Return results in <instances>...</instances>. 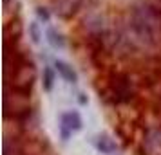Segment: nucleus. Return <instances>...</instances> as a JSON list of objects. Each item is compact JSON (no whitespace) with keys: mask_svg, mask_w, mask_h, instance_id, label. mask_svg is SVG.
I'll list each match as a JSON object with an SVG mask.
<instances>
[{"mask_svg":"<svg viewBox=\"0 0 161 155\" xmlns=\"http://www.w3.org/2000/svg\"><path fill=\"white\" fill-rule=\"evenodd\" d=\"M129 29L138 44L145 47H158L161 44V6L139 0L130 6Z\"/></svg>","mask_w":161,"mask_h":155,"instance_id":"1","label":"nucleus"},{"mask_svg":"<svg viewBox=\"0 0 161 155\" xmlns=\"http://www.w3.org/2000/svg\"><path fill=\"white\" fill-rule=\"evenodd\" d=\"M107 90H109V94H110L112 103H118V105L130 103L132 99H134V96H136V89H134L132 78L125 72L110 74Z\"/></svg>","mask_w":161,"mask_h":155,"instance_id":"2","label":"nucleus"},{"mask_svg":"<svg viewBox=\"0 0 161 155\" xmlns=\"http://www.w3.org/2000/svg\"><path fill=\"white\" fill-rule=\"evenodd\" d=\"M85 0H51V6L54 15H58L60 18H73L81 8H83Z\"/></svg>","mask_w":161,"mask_h":155,"instance_id":"3","label":"nucleus"},{"mask_svg":"<svg viewBox=\"0 0 161 155\" xmlns=\"http://www.w3.org/2000/svg\"><path fill=\"white\" fill-rule=\"evenodd\" d=\"M62 137L67 139L73 132H78L81 130L83 126V121H81V116L78 114L76 110H71V112H65L62 114Z\"/></svg>","mask_w":161,"mask_h":155,"instance_id":"4","label":"nucleus"},{"mask_svg":"<svg viewBox=\"0 0 161 155\" xmlns=\"http://www.w3.org/2000/svg\"><path fill=\"white\" fill-rule=\"evenodd\" d=\"M54 69H56V72L65 80L67 83H78V72L74 70L73 65H69L67 61H64V59H56L54 61Z\"/></svg>","mask_w":161,"mask_h":155,"instance_id":"5","label":"nucleus"},{"mask_svg":"<svg viewBox=\"0 0 161 155\" xmlns=\"http://www.w3.org/2000/svg\"><path fill=\"white\" fill-rule=\"evenodd\" d=\"M45 36H47V42H49V45L51 47H54V49H65V45H67V42H65V36L60 33L58 29H54V27H49V29L45 31Z\"/></svg>","mask_w":161,"mask_h":155,"instance_id":"6","label":"nucleus"},{"mask_svg":"<svg viewBox=\"0 0 161 155\" xmlns=\"http://www.w3.org/2000/svg\"><path fill=\"white\" fill-rule=\"evenodd\" d=\"M96 148L102 152V153H114V150H116V142L110 139L109 135H100L98 139H96Z\"/></svg>","mask_w":161,"mask_h":155,"instance_id":"7","label":"nucleus"},{"mask_svg":"<svg viewBox=\"0 0 161 155\" xmlns=\"http://www.w3.org/2000/svg\"><path fill=\"white\" fill-rule=\"evenodd\" d=\"M42 85H44L45 92H51L53 87H54V69L53 67H44L42 70Z\"/></svg>","mask_w":161,"mask_h":155,"instance_id":"8","label":"nucleus"},{"mask_svg":"<svg viewBox=\"0 0 161 155\" xmlns=\"http://www.w3.org/2000/svg\"><path fill=\"white\" fill-rule=\"evenodd\" d=\"M29 38H31V42H33L35 45L40 44V40H42V31H40L38 22H31L29 23Z\"/></svg>","mask_w":161,"mask_h":155,"instance_id":"9","label":"nucleus"},{"mask_svg":"<svg viewBox=\"0 0 161 155\" xmlns=\"http://www.w3.org/2000/svg\"><path fill=\"white\" fill-rule=\"evenodd\" d=\"M35 13H36V18L40 20V22H44V23L51 22V11H49L47 8H44V6H38V8L35 9Z\"/></svg>","mask_w":161,"mask_h":155,"instance_id":"10","label":"nucleus"},{"mask_svg":"<svg viewBox=\"0 0 161 155\" xmlns=\"http://www.w3.org/2000/svg\"><path fill=\"white\" fill-rule=\"evenodd\" d=\"M15 4H16V0H4V9H6V15L11 11V8H13Z\"/></svg>","mask_w":161,"mask_h":155,"instance_id":"11","label":"nucleus"},{"mask_svg":"<svg viewBox=\"0 0 161 155\" xmlns=\"http://www.w3.org/2000/svg\"><path fill=\"white\" fill-rule=\"evenodd\" d=\"M78 99H80V103H81V105L87 103V97H85V94H80V97H78Z\"/></svg>","mask_w":161,"mask_h":155,"instance_id":"12","label":"nucleus"}]
</instances>
